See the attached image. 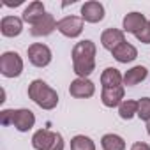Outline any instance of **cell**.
<instances>
[{
  "label": "cell",
  "mask_w": 150,
  "mask_h": 150,
  "mask_svg": "<svg viewBox=\"0 0 150 150\" xmlns=\"http://www.w3.org/2000/svg\"><path fill=\"white\" fill-rule=\"evenodd\" d=\"M83 25H85V21L81 20V16H65V18L58 20L57 30L67 39H76L81 35Z\"/></svg>",
  "instance_id": "cell-6"
},
{
  "label": "cell",
  "mask_w": 150,
  "mask_h": 150,
  "mask_svg": "<svg viewBox=\"0 0 150 150\" xmlns=\"http://www.w3.org/2000/svg\"><path fill=\"white\" fill-rule=\"evenodd\" d=\"M118 115L122 120H131L132 117H138V101L124 99L122 104L118 106Z\"/></svg>",
  "instance_id": "cell-20"
},
{
  "label": "cell",
  "mask_w": 150,
  "mask_h": 150,
  "mask_svg": "<svg viewBox=\"0 0 150 150\" xmlns=\"http://www.w3.org/2000/svg\"><path fill=\"white\" fill-rule=\"evenodd\" d=\"M13 111L14 110H2L0 111V124L2 125H13Z\"/></svg>",
  "instance_id": "cell-23"
},
{
  "label": "cell",
  "mask_w": 150,
  "mask_h": 150,
  "mask_svg": "<svg viewBox=\"0 0 150 150\" xmlns=\"http://www.w3.org/2000/svg\"><path fill=\"white\" fill-rule=\"evenodd\" d=\"M101 146L103 150H125V141L122 136L108 132L101 138Z\"/></svg>",
  "instance_id": "cell-19"
},
{
  "label": "cell",
  "mask_w": 150,
  "mask_h": 150,
  "mask_svg": "<svg viewBox=\"0 0 150 150\" xmlns=\"http://www.w3.org/2000/svg\"><path fill=\"white\" fill-rule=\"evenodd\" d=\"M125 42V32L120 30V28H106L103 34H101V44L104 50L108 51H113L117 50L120 44Z\"/></svg>",
  "instance_id": "cell-12"
},
{
  "label": "cell",
  "mask_w": 150,
  "mask_h": 150,
  "mask_svg": "<svg viewBox=\"0 0 150 150\" xmlns=\"http://www.w3.org/2000/svg\"><path fill=\"white\" fill-rule=\"evenodd\" d=\"M71 150H96V143L85 134H76L71 139Z\"/></svg>",
  "instance_id": "cell-21"
},
{
  "label": "cell",
  "mask_w": 150,
  "mask_h": 150,
  "mask_svg": "<svg viewBox=\"0 0 150 150\" xmlns=\"http://www.w3.org/2000/svg\"><path fill=\"white\" fill-rule=\"evenodd\" d=\"M32 146L35 150H64L65 143L60 132L50 129H39L32 136Z\"/></svg>",
  "instance_id": "cell-3"
},
{
  "label": "cell",
  "mask_w": 150,
  "mask_h": 150,
  "mask_svg": "<svg viewBox=\"0 0 150 150\" xmlns=\"http://www.w3.org/2000/svg\"><path fill=\"white\" fill-rule=\"evenodd\" d=\"M146 25H148V20L145 18V14L136 13V11L125 14L124 20H122V30L127 32V34H134V35L138 32H141Z\"/></svg>",
  "instance_id": "cell-10"
},
{
  "label": "cell",
  "mask_w": 150,
  "mask_h": 150,
  "mask_svg": "<svg viewBox=\"0 0 150 150\" xmlns=\"http://www.w3.org/2000/svg\"><path fill=\"white\" fill-rule=\"evenodd\" d=\"M35 125V115L32 110L20 108L13 111V127L20 132H28Z\"/></svg>",
  "instance_id": "cell-7"
},
{
  "label": "cell",
  "mask_w": 150,
  "mask_h": 150,
  "mask_svg": "<svg viewBox=\"0 0 150 150\" xmlns=\"http://www.w3.org/2000/svg\"><path fill=\"white\" fill-rule=\"evenodd\" d=\"M104 6L97 0H90V2H85L81 6V20L85 23H99L104 20Z\"/></svg>",
  "instance_id": "cell-9"
},
{
  "label": "cell",
  "mask_w": 150,
  "mask_h": 150,
  "mask_svg": "<svg viewBox=\"0 0 150 150\" xmlns=\"http://www.w3.org/2000/svg\"><path fill=\"white\" fill-rule=\"evenodd\" d=\"M0 72L6 78H18L23 72V58L16 51H4L0 55Z\"/></svg>",
  "instance_id": "cell-4"
},
{
  "label": "cell",
  "mask_w": 150,
  "mask_h": 150,
  "mask_svg": "<svg viewBox=\"0 0 150 150\" xmlns=\"http://www.w3.org/2000/svg\"><path fill=\"white\" fill-rule=\"evenodd\" d=\"M111 55H113V58H115L117 62H120V64H129V62H134V60L138 58V50H136V46H132L131 42L125 41V42L120 44L117 50H113Z\"/></svg>",
  "instance_id": "cell-16"
},
{
  "label": "cell",
  "mask_w": 150,
  "mask_h": 150,
  "mask_svg": "<svg viewBox=\"0 0 150 150\" xmlns=\"http://www.w3.org/2000/svg\"><path fill=\"white\" fill-rule=\"evenodd\" d=\"M124 76L117 67H106L101 74V85L103 88H113V87H122Z\"/></svg>",
  "instance_id": "cell-17"
},
{
  "label": "cell",
  "mask_w": 150,
  "mask_h": 150,
  "mask_svg": "<svg viewBox=\"0 0 150 150\" xmlns=\"http://www.w3.org/2000/svg\"><path fill=\"white\" fill-rule=\"evenodd\" d=\"M146 132H148V136H150V122H146Z\"/></svg>",
  "instance_id": "cell-26"
},
{
  "label": "cell",
  "mask_w": 150,
  "mask_h": 150,
  "mask_svg": "<svg viewBox=\"0 0 150 150\" xmlns=\"http://www.w3.org/2000/svg\"><path fill=\"white\" fill-rule=\"evenodd\" d=\"M138 117L143 122H150V97H141L138 101Z\"/></svg>",
  "instance_id": "cell-22"
},
{
  "label": "cell",
  "mask_w": 150,
  "mask_h": 150,
  "mask_svg": "<svg viewBox=\"0 0 150 150\" xmlns=\"http://www.w3.org/2000/svg\"><path fill=\"white\" fill-rule=\"evenodd\" d=\"M44 14H46L44 4H42V2H39V0H34V2H30V4L25 7L21 20L32 27V25H35L39 20H42V16H44Z\"/></svg>",
  "instance_id": "cell-15"
},
{
  "label": "cell",
  "mask_w": 150,
  "mask_h": 150,
  "mask_svg": "<svg viewBox=\"0 0 150 150\" xmlns=\"http://www.w3.org/2000/svg\"><path fill=\"white\" fill-rule=\"evenodd\" d=\"M57 23L58 21L55 20V16L51 13H46L42 16V20H39L35 25L30 27V34L34 37H46V35H50L57 30Z\"/></svg>",
  "instance_id": "cell-11"
},
{
  "label": "cell",
  "mask_w": 150,
  "mask_h": 150,
  "mask_svg": "<svg viewBox=\"0 0 150 150\" xmlns=\"http://www.w3.org/2000/svg\"><path fill=\"white\" fill-rule=\"evenodd\" d=\"M28 97L42 110H55L58 104V94L53 90L46 81L42 80H34L28 85Z\"/></svg>",
  "instance_id": "cell-2"
},
{
  "label": "cell",
  "mask_w": 150,
  "mask_h": 150,
  "mask_svg": "<svg viewBox=\"0 0 150 150\" xmlns=\"http://www.w3.org/2000/svg\"><path fill=\"white\" fill-rule=\"evenodd\" d=\"M96 53L97 46L94 41L85 39L74 44L72 48V71L78 78H88L96 71Z\"/></svg>",
  "instance_id": "cell-1"
},
{
  "label": "cell",
  "mask_w": 150,
  "mask_h": 150,
  "mask_svg": "<svg viewBox=\"0 0 150 150\" xmlns=\"http://www.w3.org/2000/svg\"><path fill=\"white\" fill-rule=\"evenodd\" d=\"M23 20L18 16H4L0 21V32L4 37H18L23 32Z\"/></svg>",
  "instance_id": "cell-13"
},
{
  "label": "cell",
  "mask_w": 150,
  "mask_h": 150,
  "mask_svg": "<svg viewBox=\"0 0 150 150\" xmlns=\"http://www.w3.org/2000/svg\"><path fill=\"white\" fill-rule=\"evenodd\" d=\"M69 94L76 99H88L96 94V85L88 78H76L69 85Z\"/></svg>",
  "instance_id": "cell-8"
},
{
  "label": "cell",
  "mask_w": 150,
  "mask_h": 150,
  "mask_svg": "<svg viewBox=\"0 0 150 150\" xmlns=\"http://www.w3.org/2000/svg\"><path fill=\"white\" fill-rule=\"evenodd\" d=\"M125 88L122 87H113V88H103L101 92V101L106 108H118L124 101Z\"/></svg>",
  "instance_id": "cell-14"
},
{
  "label": "cell",
  "mask_w": 150,
  "mask_h": 150,
  "mask_svg": "<svg viewBox=\"0 0 150 150\" xmlns=\"http://www.w3.org/2000/svg\"><path fill=\"white\" fill-rule=\"evenodd\" d=\"M148 25H150V20H148Z\"/></svg>",
  "instance_id": "cell-27"
},
{
  "label": "cell",
  "mask_w": 150,
  "mask_h": 150,
  "mask_svg": "<svg viewBox=\"0 0 150 150\" xmlns=\"http://www.w3.org/2000/svg\"><path fill=\"white\" fill-rule=\"evenodd\" d=\"M27 57H28V62H30L34 67H39V69L48 67V65L51 64V60H53L51 50H50L46 44H42V42H34V44H30L28 50H27Z\"/></svg>",
  "instance_id": "cell-5"
},
{
  "label": "cell",
  "mask_w": 150,
  "mask_h": 150,
  "mask_svg": "<svg viewBox=\"0 0 150 150\" xmlns=\"http://www.w3.org/2000/svg\"><path fill=\"white\" fill-rule=\"evenodd\" d=\"M139 42H143V44H150V25H146L141 32H138L136 35H134Z\"/></svg>",
  "instance_id": "cell-24"
},
{
  "label": "cell",
  "mask_w": 150,
  "mask_h": 150,
  "mask_svg": "<svg viewBox=\"0 0 150 150\" xmlns=\"http://www.w3.org/2000/svg\"><path fill=\"white\" fill-rule=\"evenodd\" d=\"M131 150H150V145L145 141H136V143H132Z\"/></svg>",
  "instance_id": "cell-25"
},
{
  "label": "cell",
  "mask_w": 150,
  "mask_h": 150,
  "mask_svg": "<svg viewBox=\"0 0 150 150\" xmlns=\"http://www.w3.org/2000/svg\"><path fill=\"white\" fill-rule=\"evenodd\" d=\"M146 76H148V69L145 65H134L124 74V85H127V87L139 85L141 81L146 80Z\"/></svg>",
  "instance_id": "cell-18"
}]
</instances>
